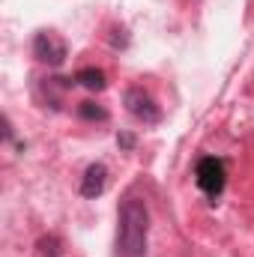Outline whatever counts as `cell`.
I'll return each instance as SVG.
<instances>
[{"mask_svg":"<svg viewBox=\"0 0 254 257\" xmlns=\"http://www.w3.org/2000/svg\"><path fill=\"white\" fill-rule=\"evenodd\" d=\"M75 81H78L81 87H87V90H105V75H102L99 69H81V72L75 75Z\"/></svg>","mask_w":254,"mask_h":257,"instance_id":"8992f818","label":"cell"},{"mask_svg":"<svg viewBox=\"0 0 254 257\" xmlns=\"http://www.w3.org/2000/svg\"><path fill=\"white\" fill-rule=\"evenodd\" d=\"M78 114H81V117H87V120H108V111H105V108H99V105H93V102H81Z\"/></svg>","mask_w":254,"mask_h":257,"instance_id":"52a82bcc","label":"cell"},{"mask_svg":"<svg viewBox=\"0 0 254 257\" xmlns=\"http://www.w3.org/2000/svg\"><path fill=\"white\" fill-rule=\"evenodd\" d=\"M150 236V209L141 197H126L117 218V254L120 257H147Z\"/></svg>","mask_w":254,"mask_h":257,"instance_id":"6da1fadb","label":"cell"},{"mask_svg":"<svg viewBox=\"0 0 254 257\" xmlns=\"http://www.w3.org/2000/svg\"><path fill=\"white\" fill-rule=\"evenodd\" d=\"M39 254L42 257H60V239L57 236H42L39 239Z\"/></svg>","mask_w":254,"mask_h":257,"instance_id":"ba28073f","label":"cell"},{"mask_svg":"<svg viewBox=\"0 0 254 257\" xmlns=\"http://www.w3.org/2000/svg\"><path fill=\"white\" fill-rule=\"evenodd\" d=\"M117 141H120V144H123V147H132V144H135V138H132V135H120V138H117Z\"/></svg>","mask_w":254,"mask_h":257,"instance_id":"9c48e42d","label":"cell"},{"mask_svg":"<svg viewBox=\"0 0 254 257\" xmlns=\"http://www.w3.org/2000/svg\"><path fill=\"white\" fill-rule=\"evenodd\" d=\"M126 108L132 117H138L141 123H159L162 120V111H159V105L153 102V96L150 93H144L141 87H132L126 93Z\"/></svg>","mask_w":254,"mask_h":257,"instance_id":"3957f363","label":"cell"},{"mask_svg":"<svg viewBox=\"0 0 254 257\" xmlns=\"http://www.w3.org/2000/svg\"><path fill=\"white\" fill-rule=\"evenodd\" d=\"M66 42L63 39H57L54 33H39L36 39H33V57L39 60V63H48V66H60L66 60Z\"/></svg>","mask_w":254,"mask_h":257,"instance_id":"277c9868","label":"cell"},{"mask_svg":"<svg viewBox=\"0 0 254 257\" xmlns=\"http://www.w3.org/2000/svg\"><path fill=\"white\" fill-rule=\"evenodd\" d=\"M105 183H108V168L105 165H90L87 171H84V180H81V194L84 197H99V194L105 192Z\"/></svg>","mask_w":254,"mask_h":257,"instance_id":"5b68a950","label":"cell"},{"mask_svg":"<svg viewBox=\"0 0 254 257\" xmlns=\"http://www.w3.org/2000/svg\"><path fill=\"white\" fill-rule=\"evenodd\" d=\"M194 177H197V189H200L203 194H209V197H218V194L224 192L227 174H224V165H221V159H215V156H206V159H200V162H197V171H194Z\"/></svg>","mask_w":254,"mask_h":257,"instance_id":"7a4b0ae2","label":"cell"}]
</instances>
